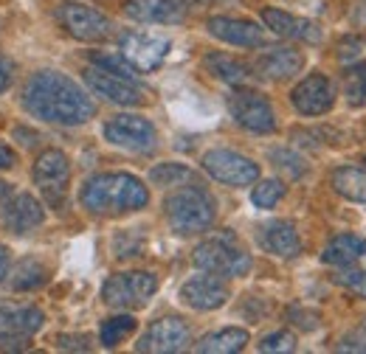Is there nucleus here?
Segmentation results:
<instances>
[{
	"label": "nucleus",
	"instance_id": "nucleus-1",
	"mask_svg": "<svg viewBox=\"0 0 366 354\" xmlns=\"http://www.w3.org/2000/svg\"><path fill=\"white\" fill-rule=\"evenodd\" d=\"M23 107L29 116L56 127H79L96 116L91 96L59 71H37L23 88Z\"/></svg>",
	"mask_w": 366,
	"mask_h": 354
},
{
	"label": "nucleus",
	"instance_id": "nucleus-2",
	"mask_svg": "<svg viewBox=\"0 0 366 354\" xmlns=\"http://www.w3.org/2000/svg\"><path fill=\"white\" fill-rule=\"evenodd\" d=\"M79 203L99 217H124L147 208L149 191L130 172H102L85 180L79 191Z\"/></svg>",
	"mask_w": 366,
	"mask_h": 354
},
{
	"label": "nucleus",
	"instance_id": "nucleus-3",
	"mask_svg": "<svg viewBox=\"0 0 366 354\" xmlns=\"http://www.w3.org/2000/svg\"><path fill=\"white\" fill-rule=\"evenodd\" d=\"M164 214L167 222L175 233L181 236H192V233H200V231H209L214 225L217 217V200L197 183H189L181 188H175L167 203H164Z\"/></svg>",
	"mask_w": 366,
	"mask_h": 354
},
{
	"label": "nucleus",
	"instance_id": "nucleus-4",
	"mask_svg": "<svg viewBox=\"0 0 366 354\" xmlns=\"http://www.w3.org/2000/svg\"><path fill=\"white\" fill-rule=\"evenodd\" d=\"M158 293V275L147 270L116 273L102 284V301L116 310H141Z\"/></svg>",
	"mask_w": 366,
	"mask_h": 354
},
{
	"label": "nucleus",
	"instance_id": "nucleus-5",
	"mask_svg": "<svg viewBox=\"0 0 366 354\" xmlns=\"http://www.w3.org/2000/svg\"><path fill=\"white\" fill-rule=\"evenodd\" d=\"M192 259L200 270L223 275V278H242L251 273V256L231 236H217V239L200 242L194 248Z\"/></svg>",
	"mask_w": 366,
	"mask_h": 354
},
{
	"label": "nucleus",
	"instance_id": "nucleus-6",
	"mask_svg": "<svg viewBox=\"0 0 366 354\" xmlns=\"http://www.w3.org/2000/svg\"><path fill=\"white\" fill-rule=\"evenodd\" d=\"M56 23L82 43H102L113 34V20L102 11L82 3H62L56 6Z\"/></svg>",
	"mask_w": 366,
	"mask_h": 354
},
{
	"label": "nucleus",
	"instance_id": "nucleus-7",
	"mask_svg": "<svg viewBox=\"0 0 366 354\" xmlns=\"http://www.w3.org/2000/svg\"><path fill=\"white\" fill-rule=\"evenodd\" d=\"M31 180H34V186L40 188V194L51 206H62L65 203V191H68V180H71L68 155L62 149L40 152L34 166H31Z\"/></svg>",
	"mask_w": 366,
	"mask_h": 354
},
{
	"label": "nucleus",
	"instance_id": "nucleus-8",
	"mask_svg": "<svg viewBox=\"0 0 366 354\" xmlns=\"http://www.w3.org/2000/svg\"><path fill=\"white\" fill-rule=\"evenodd\" d=\"M229 110H231V118L239 127H245L248 133L268 135L276 130L274 107H271V101L259 90L237 88L229 98Z\"/></svg>",
	"mask_w": 366,
	"mask_h": 354
},
{
	"label": "nucleus",
	"instance_id": "nucleus-9",
	"mask_svg": "<svg viewBox=\"0 0 366 354\" xmlns=\"http://www.w3.org/2000/svg\"><path fill=\"white\" fill-rule=\"evenodd\" d=\"M104 138L127 152H152L158 146V130L149 118L144 116H133V113H122L113 116L104 124Z\"/></svg>",
	"mask_w": 366,
	"mask_h": 354
},
{
	"label": "nucleus",
	"instance_id": "nucleus-10",
	"mask_svg": "<svg viewBox=\"0 0 366 354\" xmlns=\"http://www.w3.org/2000/svg\"><path fill=\"white\" fill-rule=\"evenodd\" d=\"M172 51V40L164 34H144V31H127L119 37V54L136 68L138 74H149L164 65V59Z\"/></svg>",
	"mask_w": 366,
	"mask_h": 354
},
{
	"label": "nucleus",
	"instance_id": "nucleus-11",
	"mask_svg": "<svg viewBox=\"0 0 366 354\" xmlns=\"http://www.w3.org/2000/svg\"><path fill=\"white\" fill-rule=\"evenodd\" d=\"M85 82L91 85L93 93H99L102 98H107L113 104H122V107H141L149 98V90L141 82L130 79V76L110 74V71L96 68V65L85 68Z\"/></svg>",
	"mask_w": 366,
	"mask_h": 354
},
{
	"label": "nucleus",
	"instance_id": "nucleus-12",
	"mask_svg": "<svg viewBox=\"0 0 366 354\" xmlns=\"http://www.w3.org/2000/svg\"><path fill=\"white\" fill-rule=\"evenodd\" d=\"M200 163L217 183H226L234 188H242V186H251L259 180V163H254L251 158H245L234 149H209Z\"/></svg>",
	"mask_w": 366,
	"mask_h": 354
},
{
	"label": "nucleus",
	"instance_id": "nucleus-13",
	"mask_svg": "<svg viewBox=\"0 0 366 354\" xmlns=\"http://www.w3.org/2000/svg\"><path fill=\"white\" fill-rule=\"evenodd\" d=\"M192 343V329L183 318H161L155 320L141 338H138L136 349L138 352H155V354H167V352H183L186 346Z\"/></svg>",
	"mask_w": 366,
	"mask_h": 354
},
{
	"label": "nucleus",
	"instance_id": "nucleus-14",
	"mask_svg": "<svg viewBox=\"0 0 366 354\" xmlns=\"http://www.w3.org/2000/svg\"><path fill=\"white\" fill-rule=\"evenodd\" d=\"M231 290L229 284L223 281V275H214V273H206V275H194L189 281H183L181 298L183 304L189 310H197V312H212V310H220L226 301H229Z\"/></svg>",
	"mask_w": 366,
	"mask_h": 354
},
{
	"label": "nucleus",
	"instance_id": "nucleus-15",
	"mask_svg": "<svg viewBox=\"0 0 366 354\" xmlns=\"http://www.w3.org/2000/svg\"><path fill=\"white\" fill-rule=\"evenodd\" d=\"M203 0H127L124 11L138 23H183Z\"/></svg>",
	"mask_w": 366,
	"mask_h": 354
},
{
	"label": "nucleus",
	"instance_id": "nucleus-16",
	"mask_svg": "<svg viewBox=\"0 0 366 354\" xmlns=\"http://www.w3.org/2000/svg\"><path fill=\"white\" fill-rule=\"evenodd\" d=\"M290 101L302 116H324L335 104V88L324 74H310L293 88Z\"/></svg>",
	"mask_w": 366,
	"mask_h": 354
},
{
	"label": "nucleus",
	"instance_id": "nucleus-17",
	"mask_svg": "<svg viewBox=\"0 0 366 354\" xmlns=\"http://www.w3.org/2000/svg\"><path fill=\"white\" fill-rule=\"evenodd\" d=\"M0 222L11 233H31L34 228H40L46 222V208L34 194L20 191V194L9 197L6 206L0 208Z\"/></svg>",
	"mask_w": 366,
	"mask_h": 354
},
{
	"label": "nucleus",
	"instance_id": "nucleus-18",
	"mask_svg": "<svg viewBox=\"0 0 366 354\" xmlns=\"http://www.w3.org/2000/svg\"><path fill=\"white\" fill-rule=\"evenodd\" d=\"M46 323V315L37 307H20V304H0V340L6 346L23 343V338L40 332Z\"/></svg>",
	"mask_w": 366,
	"mask_h": 354
},
{
	"label": "nucleus",
	"instance_id": "nucleus-19",
	"mask_svg": "<svg viewBox=\"0 0 366 354\" xmlns=\"http://www.w3.org/2000/svg\"><path fill=\"white\" fill-rule=\"evenodd\" d=\"M262 23L274 31L276 37H287V40H299V43H310L316 45L324 40V31H321L319 23L307 20V17H299V14H290V11H282V9H262Z\"/></svg>",
	"mask_w": 366,
	"mask_h": 354
},
{
	"label": "nucleus",
	"instance_id": "nucleus-20",
	"mask_svg": "<svg viewBox=\"0 0 366 354\" xmlns=\"http://www.w3.org/2000/svg\"><path fill=\"white\" fill-rule=\"evenodd\" d=\"M206 29L214 40H223L237 48H259L265 45V31L251 23V20H242V17H226V14H217V17H209L206 20Z\"/></svg>",
	"mask_w": 366,
	"mask_h": 354
},
{
	"label": "nucleus",
	"instance_id": "nucleus-21",
	"mask_svg": "<svg viewBox=\"0 0 366 354\" xmlns=\"http://www.w3.org/2000/svg\"><path fill=\"white\" fill-rule=\"evenodd\" d=\"M257 242H259L262 251L274 253L279 259H296L302 253V236H299L293 222L276 220L262 225L259 233H257Z\"/></svg>",
	"mask_w": 366,
	"mask_h": 354
},
{
	"label": "nucleus",
	"instance_id": "nucleus-22",
	"mask_svg": "<svg viewBox=\"0 0 366 354\" xmlns=\"http://www.w3.org/2000/svg\"><path fill=\"white\" fill-rule=\"evenodd\" d=\"M257 74L262 79H271V82H282V79H290L296 76L302 68H305V54L296 51V48H268L259 59H257Z\"/></svg>",
	"mask_w": 366,
	"mask_h": 354
},
{
	"label": "nucleus",
	"instance_id": "nucleus-23",
	"mask_svg": "<svg viewBox=\"0 0 366 354\" xmlns=\"http://www.w3.org/2000/svg\"><path fill=\"white\" fill-rule=\"evenodd\" d=\"M361 259H366V239L355 236V233H341V236L330 239L321 253V262L332 267H350Z\"/></svg>",
	"mask_w": 366,
	"mask_h": 354
},
{
	"label": "nucleus",
	"instance_id": "nucleus-24",
	"mask_svg": "<svg viewBox=\"0 0 366 354\" xmlns=\"http://www.w3.org/2000/svg\"><path fill=\"white\" fill-rule=\"evenodd\" d=\"M248 343V332L239 329V326H226L220 332H212L206 335L200 343H197V352L203 354H234L242 352Z\"/></svg>",
	"mask_w": 366,
	"mask_h": 354
},
{
	"label": "nucleus",
	"instance_id": "nucleus-25",
	"mask_svg": "<svg viewBox=\"0 0 366 354\" xmlns=\"http://www.w3.org/2000/svg\"><path fill=\"white\" fill-rule=\"evenodd\" d=\"M330 183H332V188L344 200H350V203H366V169L341 166V169L332 172Z\"/></svg>",
	"mask_w": 366,
	"mask_h": 354
},
{
	"label": "nucleus",
	"instance_id": "nucleus-26",
	"mask_svg": "<svg viewBox=\"0 0 366 354\" xmlns=\"http://www.w3.org/2000/svg\"><path fill=\"white\" fill-rule=\"evenodd\" d=\"M203 65H206V71L212 74V76H217L220 82H226V85H245L248 82V68L239 62V59H234L229 54H209L206 59H203Z\"/></svg>",
	"mask_w": 366,
	"mask_h": 354
},
{
	"label": "nucleus",
	"instance_id": "nucleus-27",
	"mask_svg": "<svg viewBox=\"0 0 366 354\" xmlns=\"http://www.w3.org/2000/svg\"><path fill=\"white\" fill-rule=\"evenodd\" d=\"M48 281V267L37 259H23L20 265L11 270V290L17 293H31L40 290Z\"/></svg>",
	"mask_w": 366,
	"mask_h": 354
},
{
	"label": "nucleus",
	"instance_id": "nucleus-28",
	"mask_svg": "<svg viewBox=\"0 0 366 354\" xmlns=\"http://www.w3.org/2000/svg\"><path fill=\"white\" fill-rule=\"evenodd\" d=\"M136 326H138V320L133 315L107 318V320H102V326H99V340H102L104 349H116L119 343H124V340L136 332Z\"/></svg>",
	"mask_w": 366,
	"mask_h": 354
},
{
	"label": "nucleus",
	"instance_id": "nucleus-29",
	"mask_svg": "<svg viewBox=\"0 0 366 354\" xmlns=\"http://www.w3.org/2000/svg\"><path fill=\"white\" fill-rule=\"evenodd\" d=\"M344 96L352 107L366 101V62H352L344 71Z\"/></svg>",
	"mask_w": 366,
	"mask_h": 354
},
{
	"label": "nucleus",
	"instance_id": "nucleus-30",
	"mask_svg": "<svg viewBox=\"0 0 366 354\" xmlns=\"http://www.w3.org/2000/svg\"><path fill=\"white\" fill-rule=\"evenodd\" d=\"M268 158H271V163H274L276 169L282 175H287L290 180H296V177H302L307 172V161L302 155H296L293 149H271Z\"/></svg>",
	"mask_w": 366,
	"mask_h": 354
},
{
	"label": "nucleus",
	"instance_id": "nucleus-31",
	"mask_svg": "<svg viewBox=\"0 0 366 354\" xmlns=\"http://www.w3.org/2000/svg\"><path fill=\"white\" fill-rule=\"evenodd\" d=\"M285 197V183L282 180H262L259 186H254L251 191V203L257 208H276V203Z\"/></svg>",
	"mask_w": 366,
	"mask_h": 354
},
{
	"label": "nucleus",
	"instance_id": "nucleus-32",
	"mask_svg": "<svg viewBox=\"0 0 366 354\" xmlns=\"http://www.w3.org/2000/svg\"><path fill=\"white\" fill-rule=\"evenodd\" d=\"M149 180L155 186H181L186 180H192V169L183 163H161L149 172Z\"/></svg>",
	"mask_w": 366,
	"mask_h": 354
},
{
	"label": "nucleus",
	"instance_id": "nucleus-33",
	"mask_svg": "<svg viewBox=\"0 0 366 354\" xmlns=\"http://www.w3.org/2000/svg\"><path fill=\"white\" fill-rule=\"evenodd\" d=\"M113 251H116V256H119V259L138 256V253L144 251V233H141V228L119 233V236H116V242H113Z\"/></svg>",
	"mask_w": 366,
	"mask_h": 354
},
{
	"label": "nucleus",
	"instance_id": "nucleus-34",
	"mask_svg": "<svg viewBox=\"0 0 366 354\" xmlns=\"http://www.w3.org/2000/svg\"><path fill=\"white\" fill-rule=\"evenodd\" d=\"M93 65L96 68H104V71H110V74H119V76H130V79H136V68L122 56V54H93Z\"/></svg>",
	"mask_w": 366,
	"mask_h": 354
},
{
	"label": "nucleus",
	"instance_id": "nucleus-35",
	"mask_svg": "<svg viewBox=\"0 0 366 354\" xmlns=\"http://www.w3.org/2000/svg\"><path fill=\"white\" fill-rule=\"evenodd\" d=\"M259 352H296V335L293 332H274V335H268V338H262L259 340Z\"/></svg>",
	"mask_w": 366,
	"mask_h": 354
},
{
	"label": "nucleus",
	"instance_id": "nucleus-36",
	"mask_svg": "<svg viewBox=\"0 0 366 354\" xmlns=\"http://www.w3.org/2000/svg\"><path fill=\"white\" fill-rule=\"evenodd\" d=\"M341 287H347L350 293H355V295H361L366 298V270H352V273H341L338 278H335Z\"/></svg>",
	"mask_w": 366,
	"mask_h": 354
},
{
	"label": "nucleus",
	"instance_id": "nucleus-37",
	"mask_svg": "<svg viewBox=\"0 0 366 354\" xmlns=\"http://www.w3.org/2000/svg\"><path fill=\"white\" fill-rule=\"evenodd\" d=\"M290 318H299V320H293V323H299L302 329H316V326H319V318H316V315L302 312L299 307H293V310H290Z\"/></svg>",
	"mask_w": 366,
	"mask_h": 354
},
{
	"label": "nucleus",
	"instance_id": "nucleus-38",
	"mask_svg": "<svg viewBox=\"0 0 366 354\" xmlns=\"http://www.w3.org/2000/svg\"><path fill=\"white\" fill-rule=\"evenodd\" d=\"M14 163H17V155H14V149H11V146H6V143H0V172H6V169H14Z\"/></svg>",
	"mask_w": 366,
	"mask_h": 354
},
{
	"label": "nucleus",
	"instance_id": "nucleus-39",
	"mask_svg": "<svg viewBox=\"0 0 366 354\" xmlns=\"http://www.w3.org/2000/svg\"><path fill=\"white\" fill-rule=\"evenodd\" d=\"M62 349H82V352H88L91 346H88V338H59L56 340Z\"/></svg>",
	"mask_w": 366,
	"mask_h": 354
},
{
	"label": "nucleus",
	"instance_id": "nucleus-40",
	"mask_svg": "<svg viewBox=\"0 0 366 354\" xmlns=\"http://www.w3.org/2000/svg\"><path fill=\"white\" fill-rule=\"evenodd\" d=\"M9 82H11V71H9V65L0 59V93L9 88Z\"/></svg>",
	"mask_w": 366,
	"mask_h": 354
},
{
	"label": "nucleus",
	"instance_id": "nucleus-41",
	"mask_svg": "<svg viewBox=\"0 0 366 354\" xmlns=\"http://www.w3.org/2000/svg\"><path fill=\"white\" fill-rule=\"evenodd\" d=\"M9 275V251H6V245H0V281Z\"/></svg>",
	"mask_w": 366,
	"mask_h": 354
},
{
	"label": "nucleus",
	"instance_id": "nucleus-42",
	"mask_svg": "<svg viewBox=\"0 0 366 354\" xmlns=\"http://www.w3.org/2000/svg\"><path fill=\"white\" fill-rule=\"evenodd\" d=\"M9 197H11V186H9L6 180H0V208L6 206V200H9Z\"/></svg>",
	"mask_w": 366,
	"mask_h": 354
},
{
	"label": "nucleus",
	"instance_id": "nucleus-43",
	"mask_svg": "<svg viewBox=\"0 0 366 354\" xmlns=\"http://www.w3.org/2000/svg\"><path fill=\"white\" fill-rule=\"evenodd\" d=\"M14 135H17V138H26V141H23V143H26V146H31V143H37V135L26 133V130H23V127H17V130H14Z\"/></svg>",
	"mask_w": 366,
	"mask_h": 354
}]
</instances>
